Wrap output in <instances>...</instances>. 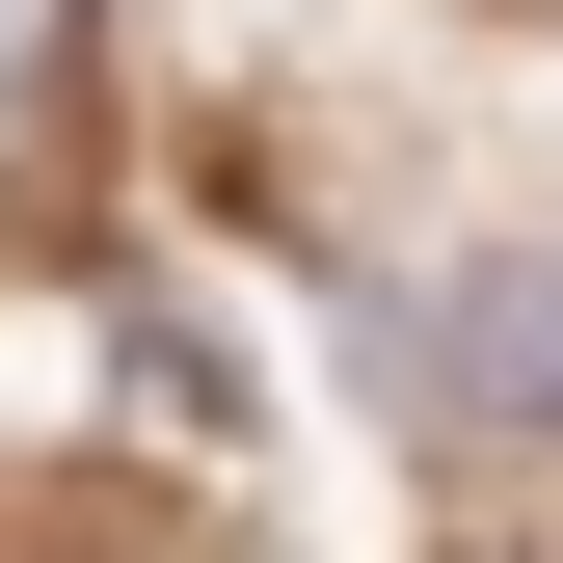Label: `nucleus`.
Segmentation results:
<instances>
[{"label":"nucleus","instance_id":"obj_1","mask_svg":"<svg viewBox=\"0 0 563 563\" xmlns=\"http://www.w3.org/2000/svg\"><path fill=\"white\" fill-rule=\"evenodd\" d=\"M430 376L483 402V430H563V268H483V296H456V349H430Z\"/></svg>","mask_w":563,"mask_h":563},{"label":"nucleus","instance_id":"obj_2","mask_svg":"<svg viewBox=\"0 0 563 563\" xmlns=\"http://www.w3.org/2000/svg\"><path fill=\"white\" fill-rule=\"evenodd\" d=\"M81 54V0H0V134H27V81Z\"/></svg>","mask_w":563,"mask_h":563}]
</instances>
